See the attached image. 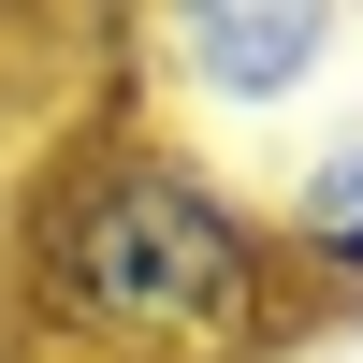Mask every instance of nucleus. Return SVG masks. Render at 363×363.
<instances>
[{
  "label": "nucleus",
  "instance_id": "2",
  "mask_svg": "<svg viewBox=\"0 0 363 363\" xmlns=\"http://www.w3.org/2000/svg\"><path fill=\"white\" fill-rule=\"evenodd\" d=\"M363 44V15L335 0H189V15H145L131 58H145V102L174 116V131H262V116L320 102V73Z\"/></svg>",
  "mask_w": 363,
  "mask_h": 363
},
{
  "label": "nucleus",
  "instance_id": "3",
  "mask_svg": "<svg viewBox=\"0 0 363 363\" xmlns=\"http://www.w3.org/2000/svg\"><path fill=\"white\" fill-rule=\"evenodd\" d=\"M262 218H277V262H291V291L320 306V335L363 320V131L306 145V160L262 189Z\"/></svg>",
  "mask_w": 363,
  "mask_h": 363
},
{
  "label": "nucleus",
  "instance_id": "1",
  "mask_svg": "<svg viewBox=\"0 0 363 363\" xmlns=\"http://www.w3.org/2000/svg\"><path fill=\"white\" fill-rule=\"evenodd\" d=\"M320 306L291 291L262 189L145 87L73 102L0 174V363H291Z\"/></svg>",
  "mask_w": 363,
  "mask_h": 363
}]
</instances>
